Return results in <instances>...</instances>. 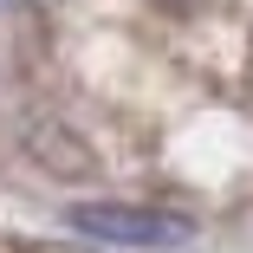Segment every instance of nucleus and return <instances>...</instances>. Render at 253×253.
Wrapping results in <instances>:
<instances>
[{"instance_id":"f257e3e1","label":"nucleus","mask_w":253,"mask_h":253,"mask_svg":"<svg viewBox=\"0 0 253 253\" xmlns=\"http://www.w3.org/2000/svg\"><path fill=\"white\" fill-rule=\"evenodd\" d=\"M65 221L84 240H111V247H175V240H188V221L182 214L136 208V201H78Z\"/></svg>"}]
</instances>
